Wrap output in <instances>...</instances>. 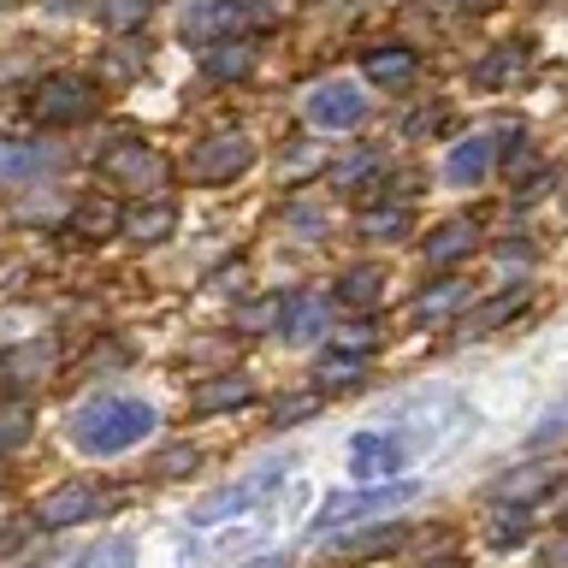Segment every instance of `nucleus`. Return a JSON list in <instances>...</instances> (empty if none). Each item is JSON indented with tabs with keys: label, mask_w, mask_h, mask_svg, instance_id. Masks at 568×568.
<instances>
[{
	"label": "nucleus",
	"mask_w": 568,
	"mask_h": 568,
	"mask_svg": "<svg viewBox=\"0 0 568 568\" xmlns=\"http://www.w3.org/2000/svg\"><path fill=\"white\" fill-rule=\"evenodd\" d=\"M261 0H195V7L184 12V36L190 42H225V36H243L248 24H266Z\"/></svg>",
	"instance_id": "obj_5"
},
{
	"label": "nucleus",
	"mask_w": 568,
	"mask_h": 568,
	"mask_svg": "<svg viewBox=\"0 0 568 568\" xmlns=\"http://www.w3.org/2000/svg\"><path fill=\"white\" fill-rule=\"evenodd\" d=\"M278 308H284V302H255V308H243V314H237V326L266 332V326H278Z\"/></svg>",
	"instance_id": "obj_37"
},
{
	"label": "nucleus",
	"mask_w": 568,
	"mask_h": 568,
	"mask_svg": "<svg viewBox=\"0 0 568 568\" xmlns=\"http://www.w3.org/2000/svg\"><path fill=\"white\" fill-rule=\"evenodd\" d=\"M178 231V207L166 202V195H154V202H142V207H131V213H119V237H131V243H166Z\"/></svg>",
	"instance_id": "obj_12"
},
{
	"label": "nucleus",
	"mask_w": 568,
	"mask_h": 568,
	"mask_svg": "<svg viewBox=\"0 0 568 568\" xmlns=\"http://www.w3.org/2000/svg\"><path fill=\"white\" fill-rule=\"evenodd\" d=\"M48 367H53V349L36 337V344H18V349L0 355V385H7V390H24V385H36V379H48Z\"/></svg>",
	"instance_id": "obj_15"
},
{
	"label": "nucleus",
	"mask_w": 568,
	"mask_h": 568,
	"mask_svg": "<svg viewBox=\"0 0 568 568\" xmlns=\"http://www.w3.org/2000/svg\"><path fill=\"white\" fill-rule=\"evenodd\" d=\"M190 468H195V450H190V444H178V450L154 456V474H160V479H178V474H190Z\"/></svg>",
	"instance_id": "obj_35"
},
{
	"label": "nucleus",
	"mask_w": 568,
	"mask_h": 568,
	"mask_svg": "<svg viewBox=\"0 0 568 568\" xmlns=\"http://www.w3.org/2000/svg\"><path fill=\"white\" fill-rule=\"evenodd\" d=\"M248 166H255V136L248 131H220V136H207L202 149L190 154L195 184H225V178H237Z\"/></svg>",
	"instance_id": "obj_6"
},
{
	"label": "nucleus",
	"mask_w": 568,
	"mask_h": 568,
	"mask_svg": "<svg viewBox=\"0 0 568 568\" xmlns=\"http://www.w3.org/2000/svg\"><path fill=\"white\" fill-rule=\"evenodd\" d=\"M101 509V491L89 486V479H65V486H53L42 504H36V527L60 532V527H78V521H95Z\"/></svg>",
	"instance_id": "obj_9"
},
{
	"label": "nucleus",
	"mask_w": 568,
	"mask_h": 568,
	"mask_svg": "<svg viewBox=\"0 0 568 568\" xmlns=\"http://www.w3.org/2000/svg\"><path fill=\"white\" fill-rule=\"evenodd\" d=\"M408 468V444L397 433H362L349 444V474H362V479H390V474H403Z\"/></svg>",
	"instance_id": "obj_10"
},
{
	"label": "nucleus",
	"mask_w": 568,
	"mask_h": 568,
	"mask_svg": "<svg viewBox=\"0 0 568 568\" xmlns=\"http://www.w3.org/2000/svg\"><path fill=\"white\" fill-rule=\"evenodd\" d=\"M30 403L24 397H7L0 403V450H18V444H30Z\"/></svg>",
	"instance_id": "obj_24"
},
{
	"label": "nucleus",
	"mask_w": 568,
	"mask_h": 568,
	"mask_svg": "<svg viewBox=\"0 0 568 568\" xmlns=\"http://www.w3.org/2000/svg\"><path fill=\"white\" fill-rule=\"evenodd\" d=\"M296 462L291 456H278V462H261L248 479H237V486H225V491H213V497H202V504L190 509V521L195 527H213V521H231V515H243V509H255L266 491H278L284 486V474H291Z\"/></svg>",
	"instance_id": "obj_3"
},
{
	"label": "nucleus",
	"mask_w": 568,
	"mask_h": 568,
	"mask_svg": "<svg viewBox=\"0 0 568 568\" xmlns=\"http://www.w3.org/2000/svg\"><path fill=\"white\" fill-rule=\"evenodd\" d=\"M71 568H136V545L131 539H101L95 550H83Z\"/></svg>",
	"instance_id": "obj_26"
},
{
	"label": "nucleus",
	"mask_w": 568,
	"mask_h": 568,
	"mask_svg": "<svg viewBox=\"0 0 568 568\" xmlns=\"http://www.w3.org/2000/svg\"><path fill=\"white\" fill-rule=\"evenodd\" d=\"M101 178L106 184H119V190H136V195H154L172 184V160L149 149V142H119L113 154H101Z\"/></svg>",
	"instance_id": "obj_4"
},
{
	"label": "nucleus",
	"mask_w": 568,
	"mask_h": 568,
	"mask_svg": "<svg viewBox=\"0 0 568 568\" xmlns=\"http://www.w3.org/2000/svg\"><path fill=\"white\" fill-rule=\"evenodd\" d=\"M314 408H320V390H302V397H284V403L273 408V420H278V426H291V420H308Z\"/></svg>",
	"instance_id": "obj_34"
},
{
	"label": "nucleus",
	"mask_w": 568,
	"mask_h": 568,
	"mask_svg": "<svg viewBox=\"0 0 568 568\" xmlns=\"http://www.w3.org/2000/svg\"><path fill=\"white\" fill-rule=\"evenodd\" d=\"M521 302H527L521 291H509V296H497V302H491V308H479V314H474V332H491V326H497V320H509L515 308H521Z\"/></svg>",
	"instance_id": "obj_33"
},
{
	"label": "nucleus",
	"mask_w": 568,
	"mask_h": 568,
	"mask_svg": "<svg viewBox=\"0 0 568 568\" xmlns=\"http://www.w3.org/2000/svg\"><path fill=\"white\" fill-rule=\"evenodd\" d=\"M509 166L521 172V166H532V149H527V131H509Z\"/></svg>",
	"instance_id": "obj_39"
},
{
	"label": "nucleus",
	"mask_w": 568,
	"mask_h": 568,
	"mask_svg": "<svg viewBox=\"0 0 568 568\" xmlns=\"http://www.w3.org/2000/svg\"><path fill=\"white\" fill-rule=\"evenodd\" d=\"M106 65H113V71H119V78H124V71H136V65H149V48H131V42H124V53H113V60H106Z\"/></svg>",
	"instance_id": "obj_38"
},
{
	"label": "nucleus",
	"mask_w": 568,
	"mask_h": 568,
	"mask_svg": "<svg viewBox=\"0 0 568 568\" xmlns=\"http://www.w3.org/2000/svg\"><path fill=\"white\" fill-rule=\"evenodd\" d=\"M362 373H367V362H362V355H326V362H320V385H337V390H344V385H355V379H362Z\"/></svg>",
	"instance_id": "obj_28"
},
{
	"label": "nucleus",
	"mask_w": 568,
	"mask_h": 568,
	"mask_svg": "<svg viewBox=\"0 0 568 568\" xmlns=\"http://www.w3.org/2000/svg\"><path fill=\"white\" fill-rule=\"evenodd\" d=\"M261 65V48H255V36H225V42H207V78H248V71Z\"/></svg>",
	"instance_id": "obj_14"
},
{
	"label": "nucleus",
	"mask_w": 568,
	"mask_h": 568,
	"mask_svg": "<svg viewBox=\"0 0 568 568\" xmlns=\"http://www.w3.org/2000/svg\"><path fill=\"white\" fill-rule=\"evenodd\" d=\"M527 65H532V42H504V48L491 53V60H479L474 83H486V89H504L509 78H521Z\"/></svg>",
	"instance_id": "obj_20"
},
{
	"label": "nucleus",
	"mask_w": 568,
	"mask_h": 568,
	"mask_svg": "<svg viewBox=\"0 0 568 568\" xmlns=\"http://www.w3.org/2000/svg\"><path fill=\"white\" fill-rule=\"evenodd\" d=\"M479 243V225L474 220H444L433 237H426V266H438V273H450L456 261H468Z\"/></svg>",
	"instance_id": "obj_13"
},
{
	"label": "nucleus",
	"mask_w": 568,
	"mask_h": 568,
	"mask_svg": "<svg viewBox=\"0 0 568 568\" xmlns=\"http://www.w3.org/2000/svg\"><path fill=\"white\" fill-rule=\"evenodd\" d=\"M337 296H344L349 308H373V302L385 296V278H379V266H349V273L337 278Z\"/></svg>",
	"instance_id": "obj_21"
},
{
	"label": "nucleus",
	"mask_w": 568,
	"mask_h": 568,
	"mask_svg": "<svg viewBox=\"0 0 568 568\" xmlns=\"http://www.w3.org/2000/svg\"><path fill=\"white\" fill-rule=\"evenodd\" d=\"M332 332V302L326 296H291L278 308V337L284 344H314Z\"/></svg>",
	"instance_id": "obj_11"
},
{
	"label": "nucleus",
	"mask_w": 568,
	"mask_h": 568,
	"mask_svg": "<svg viewBox=\"0 0 568 568\" xmlns=\"http://www.w3.org/2000/svg\"><path fill=\"white\" fill-rule=\"evenodd\" d=\"M332 349H337V355H362V362H367V349H379V332H373L367 320H355V326L332 332Z\"/></svg>",
	"instance_id": "obj_29"
},
{
	"label": "nucleus",
	"mask_w": 568,
	"mask_h": 568,
	"mask_svg": "<svg viewBox=\"0 0 568 568\" xmlns=\"http://www.w3.org/2000/svg\"><path fill=\"white\" fill-rule=\"evenodd\" d=\"M491 160H497V142L491 136H468V142L450 149V160H444V178H450V184H479V178L491 172Z\"/></svg>",
	"instance_id": "obj_17"
},
{
	"label": "nucleus",
	"mask_w": 568,
	"mask_h": 568,
	"mask_svg": "<svg viewBox=\"0 0 568 568\" xmlns=\"http://www.w3.org/2000/svg\"><path fill=\"white\" fill-rule=\"evenodd\" d=\"M248 397H255V385H248V373H220V379L195 385L190 408H195V415H220V408H243Z\"/></svg>",
	"instance_id": "obj_16"
},
{
	"label": "nucleus",
	"mask_w": 568,
	"mask_h": 568,
	"mask_svg": "<svg viewBox=\"0 0 568 568\" xmlns=\"http://www.w3.org/2000/svg\"><path fill=\"white\" fill-rule=\"evenodd\" d=\"M403 504H415V486L408 479H390V486H367V491H349V497H326L314 515V539H326V532L337 527H349V521H373V515H390V509H403Z\"/></svg>",
	"instance_id": "obj_2"
},
{
	"label": "nucleus",
	"mask_w": 568,
	"mask_h": 568,
	"mask_svg": "<svg viewBox=\"0 0 568 568\" xmlns=\"http://www.w3.org/2000/svg\"><path fill=\"white\" fill-rule=\"evenodd\" d=\"M248 568H291V562H284V557H255Z\"/></svg>",
	"instance_id": "obj_42"
},
{
	"label": "nucleus",
	"mask_w": 568,
	"mask_h": 568,
	"mask_svg": "<svg viewBox=\"0 0 568 568\" xmlns=\"http://www.w3.org/2000/svg\"><path fill=\"white\" fill-rule=\"evenodd\" d=\"M291 225L296 231H320V213L314 207H291Z\"/></svg>",
	"instance_id": "obj_40"
},
{
	"label": "nucleus",
	"mask_w": 568,
	"mask_h": 568,
	"mask_svg": "<svg viewBox=\"0 0 568 568\" xmlns=\"http://www.w3.org/2000/svg\"><path fill=\"white\" fill-rule=\"evenodd\" d=\"M426 568H462L456 557H438V562H426Z\"/></svg>",
	"instance_id": "obj_43"
},
{
	"label": "nucleus",
	"mask_w": 568,
	"mask_h": 568,
	"mask_svg": "<svg viewBox=\"0 0 568 568\" xmlns=\"http://www.w3.org/2000/svg\"><path fill=\"white\" fill-rule=\"evenodd\" d=\"M550 568H568V539H562L557 550H550Z\"/></svg>",
	"instance_id": "obj_41"
},
{
	"label": "nucleus",
	"mask_w": 568,
	"mask_h": 568,
	"mask_svg": "<svg viewBox=\"0 0 568 568\" xmlns=\"http://www.w3.org/2000/svg\"><path fill=\"white\" fill-rule=\"evenodd\" d=\"M415 71H420V60H415V48H403V42H385V48L367 53V78L379 89H397V83L415 78Z\"/></svg>",
	"instance_id": "obj_19"
},
{
	"label": "nucleus",
	"mask_w": 568,
	"mask_h": 568,
	"mask_svg": "<svg viewBox=\"0 0 568 568\" xmlns=\"http://www.w3.org/2000/svg\"><path fill=\"white\" fill-rule=\"evenodd\" d=\"M462 302V284L456 278H444V284H433V291H426L420 302H415V326H438L444 314H450Z\"/></svg>",
	"instance_id": "obj_25"
},
{
	"label": "nucleus",
	"mask_w": 568,
	"mask_h": 568,
	"mask_svg": "<svg viewBox=\"0 0 568 568\" xmlns=\"http://www.w3.org/2000/svg\"><path fill=\"white\" fill-rule=\"evenodd\" d=\"M320 160H326V149H296L291 160H278V178H308Z\"/></svg>",
	"instance_id": "obj_36"
},
{
	"label": "nucleus",
	"mask_w": 568,
	"mask_h": 568,
	"mask_svg": "<svg viewBox=\"0 0 568 568\" xmlns=\"http://www.w3.org/2000/svg\"><path fill=\"white\" fill-rule=\"evenodd\" d=\"M95 113V83L89 78H48L36 89V119L48 124H83Z\"/></svg>",
	"instance_id": "obj_8"
},
{
	"label": "nucleus",
	"mask_w": 568,
	"mask_h": 568,
	"mask_svg": "<svg viewBox=\"0 0 568 568\" xmlns=\"http://www.w3.org/2000/svg\"><path fill=\"white\" fill-rule=\"evenodd\" d=\"M562 486V474L557 468H515V474H504V479H497V486H491V497H497V504H532V497H545V491H557Z\"/></svg>",
	"instance_id": "obj_18"
},
{
	"label": "nucleus",
	"mask_w": 568,
	"mask_h": 568,
	"mask_svg": "<svg viewBox=\"0 0 568 568\" xmlns=\"http://www.w3.org/2000/svg\"><path fill=\"white\" fill-rule=\"evenodd\" d=\"M154 433V408L149 403H131V397H101L71 415V438H78L83 456H119L142 444Z\"/></svg>",
	"instance_id": "obj_1"
},
{
	"label": "nucleus",
	"mask_w": 568,
	"mask_h": 568,
	"mask_svg": "<svg viewBox=\"0 0 568 568\" xmlns=\"http://www.w3.org/2000/svg\"><path fill=\"white\" fill-rule=\"evenodd\" d=\"M408 532H403V521H385V527H367L362 539H344V550H390V545H403Z\"/></svg>",
	"instance_id": "obj_31"
},
{
	"label": "nucleus",
	"mask_w": 568,
	"mask_h": 568,
	"mask_svg": "<svg viewBox=\"0 0 568 568\" xmlns=\"http://www.w3.org/2000/svg\"><path fill=\"white\" fill-rule=\"evenodd\" d=\"M367 172H379V154H373V149L349 154V160H337V166H332V184H337V190H355Z\"/></svg>",
	"instance_id": "obj_30"
},
{
	"label": "nucleus",
	"mask_w": 568,
	"mask_h": 568,
	"mask_svg": "<svg viewBox=\"0 0 568 568\" xmlns=\"http://www.w3.org/2000/svg\"><path fill=\"white\" fill-rule=\"evenodd\" d=\"M101 24L106 30H131V24H142V18L154 12V0H101Z\"/></svg>",
	"instance_id": "obj_27"
},
{
	"label": "nucleus",
	"mask_w": 568,
	"mask_h": 568,
	"mask_svg": "<svg viewBox=\"0 0 568 568\" xmlns=\"http://www.w3.org/2000/svg\"><path fill=\"white\" fill-rule=\"evenodd\" d=\"M486 539H491V545H521V539H527V509H504Z\"/></svg>",
	"instance_id": "obj_32"
},
{
	"label": "nucleus",
	"mask_w": 568,
	"mask_h": 568,
	"mask_svg": "<svg viewBox=\"0 0 568 568\" xmlns=\"http://www.w3.org/2000/svg\"><path fill=\"white\" fill-rule=\"evenodd\" d=\"M302 113H308L320 131H355V124L367 119V95L355 83H320V89H308V101H302Z\"/></svg>",
	"instance_id": "obj_7"
},
{
	"label": "nucleus",
	"mask_w": 568,
	"mask_h": 568,
	"mask_svg": "<svg viewBox=\"0 0 568 568\" xmlns=\"http://www.w3.org/2000/svg\"><path fill=\"white\" fill-rule=\"evenodd\" d=\"M71 231H78V237L83 243H101V237H113V231H119V207L113 202H83L78 213H71Z\"/></svg>",
	"instance_id": "obj_22"
},
{
	"label": "nucleus",
	"mask_w": 568,
	"mask_h": 568,
	"mask_svg": "<svg viewBox=\"0 0 568 568\" xmlns=\"http://www.w3.org/2000/svg\"><path fill=\"white\" fill-rule=\"evenodd\" d=\"M456 7H491V0H456Z\"/></svg>",
	"instance_id": "obj_44"
},
{
	"label": "nucleus",
	"mask_w": 568,
	"mask_h": 568,
	"mask_svg": "<svg viewBox=\"0 0 568 568\" xmlns=\"http://www.w3.org/2000/svg\"><path fill=\"white\" fill-rule=\"evenodd\" d=\"M362 237H373V243L408 237V207H403V202H397V207H367V213H362Z\"/></svg>",
	"instance_id": "obj_23"
}]
</instances>
